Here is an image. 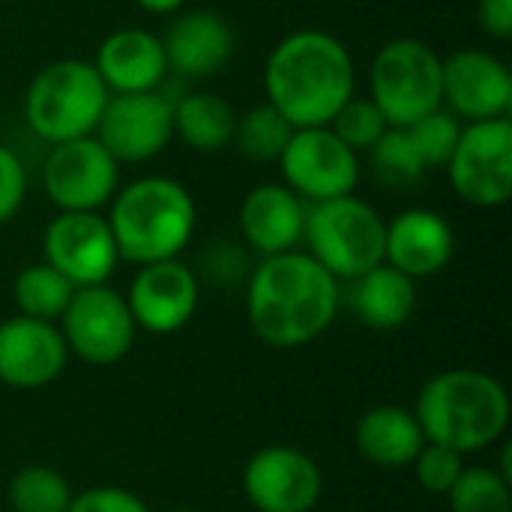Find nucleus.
<instances>
[{"mask_svg":"<svg viewBox=\"0 0 512 512\" xmlns=\"http://www.w3.org/2000/svg\"><path fill=\"white\" fill-rule=\"evenodd\" d=\"M198 297H201L198 273L180 258H168L138 267L126 303L135 318V327L156 336H168L192 321L198 309Z\"/></svg>","mask_w":512,"mask_h":512,"instance_id":"obj_16","label":"nucleus"},{"mask_svg":"<svg viewBox=\"0 0 512 512\" xmlns=\"http://www.w3.org/2000/svg\"><path fill=\"white\" fill-rule=\"evenodd\" d=\"M243 492L258 512H312L321 501L324 480L312 456L297 447L273 444L249 459Z\"/></svg>","mask_w":512,"mask_h":512,"instance_id":"obj_14","label":"nucleus"},{"mask_svg":"<svg viewBox=\"0 0 512 512\" xmlns=\"http://www.w3.org/2000/svg\"><path fill=\"white\" fill-rule=\"evenodd\" d=\"M414 465H417V480L429 495H447L456 486L459 474L465 471L462 453L441 444H426L414 459Z\"/></svg>","mask_w":512,"mask_h":512,"instance_id":"obj_32","label":"nucleus"},{"mask_svg":"<svg viewBox=\"0 0 512 512\" xmlns=\"http://www.w3.org/2000/svg\"><path fill=\"white\" fill-rule=\"evenodd\" d=\"M69 348L51 321L15 315L0 321V381L18 390H36L60 378Z\"/></svg>","mask_w":512,"mask_h":512,"instance_id":"obj_17","label":"nucleus"},{"mask_svg":"<svg viewBox=\"0 0 512 512\" xmlns=\"http://www.w3.org/2000/svg\"><path fill=\"white\" fill-rule=\"evenodd\" d=\"M459 201L492 210L512 198V120L465 123L459 144L444 165Z\"/></svg>","mask_w":512,"mask_h":512,"instance_id":"obj_8","label":"nucleus"},{"mask_svg":"<svg viewBox=\"0 0 512 512\" xmlns=\"http://www.w3.org/2000/svg\"><path fill=\"white\" fill-rule=\"evenodd\" d=\"M348 306L372 330H399L417 309V282L387 261L348 282Z\"/></svg>","mask_w":512,"mask_h":512,"instance_id":"obj_22","label":"nucleus"},{"mask_svg":"<svg viewBox=\"0 0 512 512\" xmlns=\"http://www.w3.org/2000/svg\"><path fill=\"white\" fill-rule=\"evenodd\" d=\"M168 512H201V510H192V507H180V510H168Z\"/></svg>","mask_w":512,"mask_h":512,"instance_id":"obj_38","label":"nucleus"},{"mask_svg":"<svg viewBox=\"0 0 512 512\" xmlns=\"http://www.w3.org/2000/svg\"><path fill=\"white\" fill-rule=\"evenodd\" d=\"M108 93L159 90L168 78V57L162 36L144 27H120L108 33L90 60Z\"/></svg>","mask_w":512,"mask_h":512,"instance_id":"obj_19","label":"nucleus"},{"mask_svg":"<svg viewBox=\"0 0 512 512\" xmlns=\"http://www.w3.org/2000/svg\"><path fill=\"white\" fill-rule=\"evenodd\" d=\"M72 294H75V285L45 261L24 267L12 285L18 315L36 318V321H51V324L60 321Z\"/></svg>","mask_w":512,"mask_h":512,"instance_id":"obj_25","label":"nucleus"},{"mask_svg":"<svg viewBox=\"0 0 512 512\" xmlns=\"http://www.w3.org/2000/svg\"><path fill=\"white\" fill-rule=\"evenodd\" d=\"M267 102L294 126H327L357 93V66L348 45L318 27L288 33L264 63Z\"/></svg>","mask_w":512,"mask_h":512,"instance_id":"obj_2","label":"nucleus"},{"mask_svg":"<svg viewBox=\"0 0 512 512\" xmlns=\"http://www.w3.org/2000/svg\"><path fill=\"white\" fill-rule=\"evenodd\" d=\"M426 444L477 453L495 444L510 423L504 384L477 369H450L426 381L414 411Z\"/></svg>","mask_w":512,"mask_h":512,"instance_id":"obj_4","label":"nucleus"},{"mask_svg":"<svg viewBox=\"0 0 512 512\" xmlns=\"http://www.w3.org/2000/svg\"><path fill=\"white\" fill-rule=\"evenodd\" d=\"M447 498L453 512H512L510 480L495 468H465Z\"/></svg>","mask_w":512,"mask_h":512,"instance_id":"obj_29","label":"nucleus"},{"mask_svg":"<svg viewBox=\"0 0 512 512\" xmlns=\"http://www.w3.org/2000/svg\"><path fill=\"white\" fill-rule=\"evenodd\" d=\"M291 132H294V126L270 102H261V105L237 114L231 144L252 162H279Z\"/></svg>","mask_w":512,"mask_h":512,"instance_id":"obj_26","label":"nucleus"},{"mask_svg":"<svg viewBox=\"0 0 512 512\" xmlns=\"http://www.w3.org/2000/svg\"><path fill=\"white\" fill-rule=\"evenodd\" d=\"M360 456L378 468H408L426 447V435L414 417L399 405H381L360 417L354 429Z\"/></svg>","mask_w":512,"mask_h":512,"instance_id":"obj_23","label":"nucleus"},{"mask_svg":"<svg viewBox=\"0 0 512 512\" xmlns=\"http://www.w3.org/2000/svg\"><path fill=\"white\" fill-rule=\"evenodd\" d=\"M93 135L117 162H150L174 138V99L165 90L111 93Z\"/></svg>","mask_w":512,"mask_h":512,"instance_id":"obj_13","label":"nucleus"},{"mask_svg":"<svg viewBox=\"0 0 512 512\" xmlns=\"http://www.w3.org/2000/svg\"><path fill=\"white\" fill-rule=\"evenodd\" d=\"M384 234L387 219L354 192L306 204V252L336 282H351L384 264Z\"/></svg>","mask_w":512,"mask_h":512,"instance_id":"obj_6","label":"nucleus"},{"mask_svg":"<svg viewBox=\"0 0 512 512\" xmlns=\"http://www.w3.org/2000/svg\"><path fill=\"white\" fill-rule=\"evenodd\" d=\"M42 255L75 288L105 285L120 264L111 225L99 210H60L45 225Z\"/></svg>","mask_w":512,"mask_h":512,"instance_id":"obj_12","label":"nucleus"},{"mask_svg":"<svg viewBox=\"0 0 512 512\" xmlns=\"http://www.w3.org/2000/svg\"><path fill=\"white\" fill-rule=\"evenodd\" d=\"M108 87L90 60L63 57L42 66L24 93V120L48 144H63L96 132Z\"/></svg>","mask_w":512,"mask_h":512,"instance_id":"obj_5","label":"nucleus"},{"mask_svg":"<svg viewBox=\"0 0 512 512\" xmlns=\"http://www.w3.org/2000/svg\"><path fill=\"white\" fill-rule=\"evenodd\" d=\"M369 162H372V174L378 177V183L390 189H411L429 174L408 129L402 126H390L375 141V147L369 150Z\"/></svg>","mask_w":512,"mask_h":512,"instance_id":"obj_27","label":"nucleus"},{"mask_svg":"<svg viewBox=\"0 0 512 512\" xmlns=\"http://www.w3.org/2000/svg\"><path fill=\"white\" fill-rule=\"evenodd\" d=\"M444 108L462 123L510 117L512 75L510 66L483 48H459L444 57Z\"/></svg>","mask_w":512,"mask_h":512,"instance_id":"obj_15","label":"nucleus"},{"mask_svg":"<svg viewBox=\"0 0 512 512\" xmlns=\"http://www.w3.org/2000/svg\"><path fill=\"white\" fill-rule=\"evenodd\" d=\"M237 225L246 246L261 258L291 252L303 243L306 201L285 183H258L240 201Z\"/></svg>","mask_w":512,"mask_h":512,"instance_id":"obj_21","label":"nucleus"},{"mask_svg":"<svg viewBox=\"0 0 512 512\" xmlns=\"http://www.w3.org/2000/svg\"><path fill=\"white\" fill-rule=\"evenodd\" d=\"M462 126H465V123H462L453 111H447V108L441 105V108L429 111L426 117H420L417 123L402 126V129H408V135H411L417 153L423 156L426 168L432 171V168H444V165L450 162V156H453V150H456V144H459Z\"/></svg>","mask_w":512,"mask_h":512,"instance_id":"obj_30","label":"nucleus"},{"mask_svg":"<svg viewBox=\"0 0 512 512\" xmlns=\"http://www.w3.org/2000/svg\"><path fill=\"white\" fill-rule=\"evenodd\" d=\"M456 252L453 225L429 207H408L387 222L384 261L405 276L429 279L441 273Z\"/></svg>","mask_w":512,"mask_h":512,"instance_id":"obj_18","label":"nucleus"},{"mask_svg":"<svg viewBox=\"0 0 512 512\" xmlns=\"http://www.w3.org/2000/svg\"><path fill=\"white\" fill-rule=\"evenodd\" d=\"M69 504L72 489L54 468L27 465L9 483V507L15 512H66Z\"/></svg>","mask_w":512,"mask_h":512,"instance_id":"obj_28","label":"nucleus"},{"mask_svg":"<svg viewBox=\"0 0 512 512\" xmlns=\"http://www.w3.org/2000/svg\"><path fill=\"white\" fill-rule=\"evenodd\" d=\"M27 198V168L18 153L0 144V225L15 219Z\"/></svg>","mask_w":512,"mask_h":512,"instance_id":"obj_33","label":"nucleus"},{"mask_svg":"<svg viewBox=\"0 0 512 512\" xmlns=\"http://www.w3.org/2000/svg\"><path fill=\"white\" fill-rule=\"evenodd\" d=\"M354 153H369L375 147V141L390 129V123L384 120V114L378 111V105L369 96H351L336 117L327 123Z\"/></svg>","mask_w":512,"mask_h":512,"instance_id":"obj_31","label":"nucleus"},{"mask_svg":"<svg viewBox=\"0 0 512 512\" xmlns=\"http://www.w3.org/2000/svg\"><path fill=\"white\" fill-rule=\"evenodd\" d=\"M201 270L210 282L225 285V282H240L246 276V255L240 246L228 243V240H216L213 246L204 249L201 258Z\"/></svg>","mask_w":512,"mask_h":512,"instance_id":"obj_34","label":"nucleus"},{"mask_svg":"<svg viewBox=\"0 0 512 512\" xmlns=\"http://www.w3.org/2000/svg\"><path fill=\"white\" fill-rule=\"evenodd\" d=\"M480 30L498 42L512 39V0H477Z\"/></svg>","mask_w":512,"mask_h":512,"instance_id":"obj_36","label":"nucleus"},{"mask_svg":"<svg viewBox=\"0 0 512 512\" xmlns=\"http://www.w3.org/2000/svg\"><path fill=\"white\" fill-rule=\"evenodd\" d=\"M237 126L234 105L210 90H189L174 99V135L195 153H219L231 147Z\"/></svg>","mask_w":512,"mask_h":512,"instance_id":"obj_24","label":"nucleus"},{"mask_svg":"<svg viewBox=\"0 0 512 512\" xmlns=\"http://www.w3.org/2000/svg\"><path fill=\"white\" fill-rule=\"evenodd\" d=\"M279 168L285 186L306 204L351 195L360 183V153H354L330 126L294 129Z\"/></svg>","mask_w":512,"mask_h":512,"instance_id":"obj_9","label":"nucleus"},{"mask_svg":"<svg viewBox=\"0 0 512 512\" xmlns=\"http://www.w3.org/2000/svg\"><path fill=\"white\" fill-rule=\"evenodd\" d=\"M60 333L69 354L90 366H111L132 351L138 327L123 294L108 285H90L75 288L60 315Z\"/></svg>","mask_w":512,"mask_h":512,"instance_id":"obj_10","label":"nucleus"},{"mask_svg":"<svg viewBox=\"0 0 512 512\" xmlns=\"http://www.w3.org/2000/svg\"><path fill=\"white\" fill-rule=\"evenodd\" d=\"M42 189L57 210H102L120 189V162L96 135L51 144Z\"/></svg>","mask_w":512,"mask_h":512,"instance_id":"obj_11","label":"nucleus"},{"mask_svg":"<svg viewBox=\"0 0 512 512\" xmlns=\"http://www.w3.org/2000/svg\"><path fill=\"white\" fill-rule=\"evenodd\" d=\"M144 12H150V15H174V12H180L183 9V3L186 0H135Z\"/></svg>","mask_w":512,"mask_h":512,"instance_id":"obj_37","label":"nucleus"},{"mask_svg":"<svg viewBox=\"0 0 512 512\" xmlns=\"http://www.w3.org/2000/svg\"><path fill=\"white\" fill-rule=\"evenodd\" d=\"M105 219L120 261L144 267L177 258L189 246L198 210L192 192L180 180L147 174L114 192Z\"/></svg>","mask_w":512,"mask_h":512,"instance_id":"obj_3","label":"nucleus"},{"mask_svg":"<svg viewBox=\"0 0 512 512\" xmlns=\"http://www.w3.org/2000/svg\"><path fill=\"white\" fill-rule=\"evenodd\" d=\"M339 282L300 249L261 258L249 273L246 318L270 348H303L336 321Z\"/></svg>","mask_w":512,"mask_h":512,"instance_id":"obj_1","label":"nucleus"},{"mask_svg":"<svg viewBox=\"0 0 512 512\" xmlns=\"http://www.w3.org/2000/svg\"><path fill=\"white\" fill-rule=\"evenodd\" d=\"M168 72L198 81L219 75L234 54V30L213 9H192L174 18L162 36Z\"/></svg>","mask_w":512,"mask_h":512,"instance_id":"obj_20","label":"nucleus"},{"mask_svg":"<svg viewBox=\"0 0 512 512\" xmlns=\"http://www.w3.org/2000/svg\"><path fill=\"white\" fill-rule=\"evenodd\" d=\"M444 57L423 39L399 36L378 48L369 69V99L390 126H411L444 105Z\"/></svg>","mask_w":512,"mask_h":512,"instance_id":"obj_7","label":"nucleus"},{"mask_svg":"<svg viewBox=\"0 0 512 512\" xmlns=\"http://www.w3.org/2000/svg\"><path fill=\"white\" fill-rule=\"evenodd\" d=\"M66 512H150L147 504L117 486H96L81 492L78 498H72L69 510Z\"/></svg>","mask_w":512,"mask_h":512,"instance_id":"obj_35","label":"nucleus"}]
</instances>
